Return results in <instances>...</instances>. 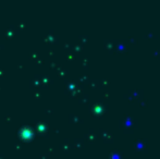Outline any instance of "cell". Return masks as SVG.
Listing matches in <instances>:
<instances>
[{
    "label": "cell",
    "mask_w": 160,
    "mask_h": 159,
    "mask_svg": "<svg viewBox=\"0 0 160 159\" xmlns=\"http://www.w3.org/2000/svg\"><path fill=\"white\" fill-rule=\"evenodd\" d=\"M32 135H33V131L31 127H24L20 130V136H21V138H23V140H28V138L32 137Z\"/></svg>",
    "instance_id": "obj_1"
}]
</instances>
